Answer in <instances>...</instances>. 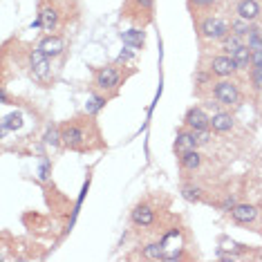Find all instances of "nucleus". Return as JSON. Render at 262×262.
<instances>
[{"label": "nucleus", "instance_id": "obj_1", "mask_svg": "<svg viewBox=\"0 0 262 262\" xmlns=\"http://www.w3.org/2000/svg\"><path fill=\"white\" fill-rule=\"evenodd\" d=\"M58 133H61V146L74 152H92L105 146L101 130L97 126V119L90 112L63 121L58 126Z\"/></svg>", "mask_w": 262, "mask_h": 262}, {"label": "nucleus", "instance_id": "obj_2", "mask_svg": "<svg viewBox=\"0 0 262 262\" xmlns=\"http://www.w3.org/2000/svg\"><path fill=\"white\" fill-rule=\"evenodd\" d=\"M128 74L126 72V65H117V63H112V65H101V68H92V88H94V92H101V94H105V97H117L119 90H121V85L126 83L128 79Z\"/></svg>", "mask_w": 262, "mask_h": 262}, {"label": "nucleus", "instance_id": "obj_3", "mask_svg": "<svg viewBox=\"0 0 262 262\" xmlns=\"http://www.w3.org/2000/svg\"><path fill=\"white\" fill-rule=\"evenodd\" d=\"M70 5L72 0H40L36 25L43 27L47 34H56L68 23Z\"/></svg>", "mask_w": 262, "mask_h": 262}, {"label": "nucleus", "instance_id": "obj_4", "mask_svg": "<svg viewBox=\"0 0 262 262\" xmlns=\"http://www.w3.org/2000/svg\"><path fill=\"white\" fill-rule=\"evenodd\" d=\"M193 20H195L198 36H200L202 43H220V40L231 32V20L222 18V16H215L213 11L193 16Z\"/></svg>", "mask_w": 262, "mask_h": 262}, {"label": "nucleus", "instance_id": "obj_5", "mask_svg": "<svg viewBox=\"0 0 262 262\" xmlns=\"http://www.w3.org/2000/svg\"><path fill=\"white\" fill-rule=\"evenodd\" d=\"M213 99H215L217 105L222 108H240L242 103V90L237 85V81H233V76L229 79H217L215 85H213Z\"/></svg>", "mask_w": 262, "mask_h": 262}, {"label": "nucleus", "instance_id": "obj_6", "mask_svg": "<svg viewBox=\"0 0 262 262\" xmlns=\"http://www.w3.org/2000/svg\"><path fill=\"white\" fill-rule=\"evenodd\" d=\"M155 14V0H126L121 9V16L139 27H146L152 20Z\"/></svg>", "mask_w": 262, "mask_h": 262}, {"label": "nucleus", "instance_id": "obj_7", "mask_svg": "<svg viewBox=\"0 0 262 262\" xmlns=\"http://www.w3.org/2000/svg\"><path fill=\"white\" fill-rule=\"evenodd\" d=\"M27 65H29V74L32 79L40 83L43 88H47L52 83V58L45 56L43 52L38 50H32L29 52V58H27Z\"/></svg>", "mask_w": 262, "mask_h": 262}, {"label": "nucleus", "instance_id": "obj_8", "mask_svg": "<svg viewBox=\"0 0 262 262\" xmlns=\"http://www.w3.org/2000/svg\"><path fill=\"white\" fill-rule=\"evenodd\" d=\"M202 65L211 72L215 79H229V76H235L240 70H237V63L233 61L231 54H213V56H206Z\"/></svg>", "mask_w": 262, "mask_h": 262}, {"label": "nucleus", "instance_id": "obj_9", "mask_svg": "<svg viewBox=\"0 0 262 262\" xmlns=\"http://www.w3.org/2000/svg\"><path fill=\"white\" fill-rule=\"evenodd\" d=\"M208 133L211 130H190V128H182L177 133L175 139V152H184V150H195V148H202L208 144Z\"/></svg>", "mask_w": 262, "mask_h": 262}, {"label": "nucleus", "instance_id": "obj_10", "mask_svg": "<svg viewBox=\"0 0 262 262\" xmlns=\"http://www.w3.org/2000/svg\"><path fill=\"white\" fill-rule=\"evenodd\" d=\"M130 222L135 226H139V229H148V226H152L157 222V211H155V206L150 202L144 200L139 204H135V208L130 211Z\"/></svg>", "mask_w": 262, "mask_h": 262}, {"label": "nucleus", "instance_id": "obj_11", "mask_svg": "<svg viewBox=\"0 0 262 262\" xmlns=\"http://www.w3.org/2000/svg\"><path fill=\"white\" fill-rule=\"evenodd\" d=\"M184 128H190V130H211V117L206 115L204 108L193 105V108H188V112L184 115Z\"/></svg>", "mask_w": 262, "mask_h": 262}, {"label": "nucleus", "instance_id": "obj_12", "mask_svg": "<svg viewBox=\"0 0 262 262\" xmlns=\"http://www.w3.org/2000/svg\"><path fill=\"white\" fill-rule=\"evenodd\" d=\"M36 47L43 52L45 56L58 58L65 52V38L61 36V34H47V36H43V40H40Z\"/></svg>", "mask_w": 262, "mask_h": 262}, {"label": "nucleus", "instance_id": "obj_13", "mask_svg": "<svg viewBox=\"0 0 262 262\" xmlns=\"http://www.w3.org/2000/svg\"><path fill=\"white\" fill-rule=\"evenodd\" d=\"M193 83H195V94H198V97H202V99H206V97H211V94H213V85H215V76H213V74L204 68V65H202L198 72H195Z\"/></svg>", "mask_w": 262, "mask_h": 262}, {"label": "nucleus", "instance_id": "obj_14", "mask_svg": "<svg viewBox=\"0 0 262 262\" xmlns=\"http://www.w3.org/2000/svg\"><path fill=\"white\" fill-rule=\"evenodd\" d=\"M235 16L249 20V23H258L262 16L260 0H237L235 3Z\"/></svg>", "mask_w": 262, "mask_h": 262}, {"label": "nucleus", "instance_id": "obj_15", "mask_svg": "<svg viewBox=\"0 0 262 262\" xmlns=\"http://www.w3.org/2000/svg\"><path fill=\"white\" fill-rule=\"evenodd\" d=\"M229 217L235 224H251L258 217V206L253 204H233L229 208Z\"/></svg>", "mask_w": 262, "mask_h": 262}, {"label": "nucleus", "instance_id": "obj_16", "mask_svg": "<svg viewBox=\"0 0 262 262\" xmlns=\"http://www.w3.org/2000/svg\"><path fill=\"white\" fill-rule=\"evenodd\" d=\"M177 159H180V168L184 172H198L202 168V164H204V155L200 152V148L177 152Z\"/></svg>", "mask_w": 262, "mask_h": 262}, {"label": "nucleus", "instance_id": "obj_17", "mask_svg": "<svg viewBox=\"0 0 262 262\" xmlns=\"http://www.w3.org/2000/svg\"><path fill=\"white\" fill-rule=\"evenodd\" d=\"M235 128V117L226 110H220L211 117V133L215 135H229Z\"/></svg>", "mask_w": 262, "mask_h": 262}, {"label": "nucleus", "instance_id": "obj_18", "mask_svg": "<svg viewBox=\"0 0 262 262\" xmlns=\"http://www.w3.org/2000/svg\"><path fill=\"white\" fill-rule=\"evenodd\" d=\"M231 56H233V61L237 63V70L240 72H247V70H251V56H253V50L249 47L247 43L240 45L235 52H231Z\"/></svg>", "mask_w": 262, "mask_h": 262}, {"label": "nucleus", "instance_id": "obj_19", "mask_svg": "<svg viewBox=\"0 0 262 262\" xmlns=\"http://www.w3.org/2000/svg\"><path fill=\"white\" fill-rule=\"evenodd\" d=\"M182 198L188 200V202H198V204H202V202H211L208 200V190L198 186V184H184L182 186Z\"/></svg>", "mask_w": 262, "mask_h": 262}, {"label": "nucleus", "instance_id": "obj_20", "mask_svg": "<svg viewBox=\"0 0 262 262\" xmlns=\"http://www.w3.org/2000/svg\"><path fill=\"white\" fill-rule=\"evenodd\" d=\"M164 242H150L146 247H141V258H148V260H159V258H166L164 253Z\"/></svg>", "mask_w": 262, "mask_h": 262}, {"label": "nucleus", "instance_id": "obj_21", "mask_svg": "<svg viewBox=\"0 0 262 262\" xmlns=\"http://www.w3.org/2000/svg\"><path fill=\"white\" fill-rule=\"evenodd\" d=\"M247 40H244L242 36H237V34H233V32H229L226 36L220 40V45H222V50H224V54H231V52H235L240 45H244Z\"/></svg>", "mask_w": 262, "mask_h": 262}, {"label": "nucleus", "instance_id": "obj_22", "mask_svg": "<svg viewBox=\"0 0 262 262\" xmlns=\"http://www.w3.org/2000/svg\"><path fill=\"white\" fill-rule=\"evenodd\" d=\"M217 0H188V9L193 16H200V14H208L213 11Z\"/></svg>", "mask_w": 262, "mask_h": 262}, {"label": "nucleus", "instance_id": "obj_23", "mask_svg": "<svg viewBox=\"0 0 262 262\" xmlns=\"http://www.w3.org/2000/svg\"><path fill=\"white\" fill-rule=\"evenodd\" d=\"M251 29H253V23L244 20V18H240V16H233V18H231V32L237 34V36L247 38Z\"/></svg>", "mask_w": 262, "mask_h": 262}, {"label": "nucleus", "instance_id": "obj_24", "mask_svg": "<svg viewBox=\"0 0 262 262\" xmlns=\"http://www.w3.org/2000/svg\"><path fill=\"white\" fill-rule=\"evenodd\" d=\"M108 99H110V97H105V94H101V92H94L92 97H90V105H88V112L97 117V112H99L101 108H103L105 103H108Z\"/></svg>", "mask_w": 262, "mask_h": 262}, {"label": "nucleus", "instance_id": "obj_25", "mask_svg": "<svg viewBox=\"0 0 262 262\" xmlns=\"http://www.w3.org/2000/svg\"><path fill=\"white\" fill-rule=\"evenodd\" d=\"M244 40H247V45L251 47V50H262V27H258L253 23V29L249 32V36Z\"/></svg>", "mask_w": 262, "mask_h": 262}, {"label": "nucleus", "instance_id": "obj_26", "mask_svg": "<svg viewBox=\"0 0 262 262\" xmlns=\"http://www.w3.org/2000/svg\"><path fill=\"white\" fill-rule=\"evenodd\" d=\"M249 85L255 94H262V70L251 68L249 70Z\"/></svg>", "mask_w": 262, "mask_h": 262}, {"label": "nucleus", "instance_id": "obj_27", "mask_svg": "<svg viewBox=\"0 0 262 262\" xmlns=\"http://www.w3.org/2000/svg\"><path fill=\"white\" fill-rule=\"evenodd\" d=\"M251 68H255V70H262V50H253V56H251Z\"/></svg>", "mask_w": 262, "mask_h": 262}, {"label": "nucleus", "instance_id": "obj_28", "mask_svg": "<svg viewBox=\"0 0 262 262\" xmlns=\"http://www.w3.org/2000/svg\"><path fill=\"white\" fill-rule=\"evenodd\" d=\"M258 110H260V115H262V94H260V101H258Z\"/></svg>", "mask_w": 262, "mask_h": 262}]
</instances>
